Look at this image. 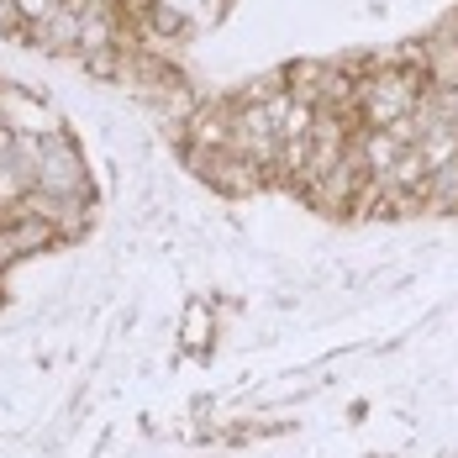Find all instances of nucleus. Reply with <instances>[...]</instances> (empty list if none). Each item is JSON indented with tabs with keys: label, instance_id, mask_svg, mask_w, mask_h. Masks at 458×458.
<instances>
[{
	"label": "nucleus",
	"instance_id": "obj_1",
	"mask_svg": "<svg viewBox=\"0 0 458 458\" xmlns=\"http://www.w3.org/2000/svg\"><path fill=\"white\" fill-rule=\"evenodd\" d=\"M427 90H432V85H421V80L406 74V69H379L374 80H359L353 106L364 111V127L390 132L401 116H411L416 106H421V95H427Z\"/></svg>",
	"mask_w": 458,
	"mask_h": 458
},
{
	"label": "nucleus",
	"instance_id": "obj_2",
	"mask_svg": "<svg viewBox=\"0 0 458 458\" xmlns=\"http://www.w3.org/2000/svg\"><path fill=\"white\" fill-rule=\"evenodd\" d=\"M43 195H69V200H85V169H80V153L64 138H43V158H38V184Z\"/></svg>",
	"mask_w": 458,
	"mask_h": 458
},
{
	"label": "nucleus",
	"instance_id": "obj_3",
	"mask_svg": "<svg viewBox=\"0 0 458 458\" xmlns=\"http://www.w3.org/2000/svg\"><path fill=\"white\" fill-rule=\"evenodd\" d=\"M427 206H443V211L458 206V158H448V164L432 169V180H427Z\"/></svg>",
	"mask_w": 458,
	"mask_h": 458
}]
</instances>
